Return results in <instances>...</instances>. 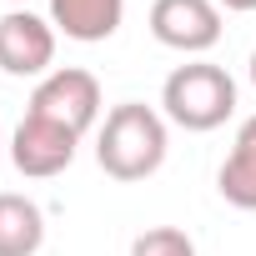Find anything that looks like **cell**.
<instances>
[{
    "label": "cell",
    "mask_w": 256,
    "mask_h": 256,
    "mask_svg": "<svg viewBox=\"0 0 256 256\" xmlns=\"http://www.w3.org/2000/svg\"><path fill=\"white\" fill-rule=\"evenodd\" d=\"M216 6H226V10H236V16H246V10H256V0H216Z\"/></svg>",
    "instance_id": "obj_11"
},
{
    "label": "cell",
    "mask_w": 256,
    "mask_h": 256,
    "mask_svg": "<svg viewBox=\"0 0 256 256\" xmlns=\"http://www.w3.org/2000/svg\"><path fill=\"white\" fill-rule=\"evenodd\" d=\"M56 66V26L36 10H6L0 16V70L16 80H46Z\"/></svg>",
    "instance_id": "obj_4"
},
{
    "label": "cell",
    "mask_w": 256,
    "mask_h": 256,
    "mask_svg": "<svg viewBox=\"0 0 256 256\" xmlns=\"http://www.w3.org/2000/svg\"><path fill=\"white\" fill-rule=\"evenodd\" d=\"M76 146H80L76 131L50 126V120H40V116H26V120L16 126V136H10V161H16L20 176L50 181V176H60V171L76 161Z\"/></svg>",
    "instance_id": "obj_6"
},
{
    "label": "cell",
    "mask_w": 256,
    "mask_h": 256,
    "mask_svg": "<svg viewBox=\"0 0 256 256\" xmlns=\"http://www.w3.org/2000/svg\"><path fill=\"white\" fill-rule=\"evenodd\" d=\"M246 70H251V86H256V50H251V66H246Z\"/></svg>",
    "instance_id": "obj_12"
},
{
    "label": "cell",
    "mask_w": 256,
    "mask_h": 256,
    "mask_svg": "<svg viewBox=\"0 0 256 256\" xmlns=\"http://www.w3.org/2000/svg\"><path fill=\"white\" fill-rule=\"evenodd\" d=\"M131 256H196V241L176 226H151L131 241Z\"/></svg>",
    "instance_id": "obj_10"
},
{
    "label": "cell",
    "mask_w": 256,
    "mask_h": 256,
    "mask_svg": "<svg viewBox=\"0 0 256 256\" xmlns=\"http://www.w3.org/2000/svg\"><path fill=\"white\" fill-rule=\"evenodd\" d=\"M120 20H126V0H50V26L80 46L110 40Z\"/></svg>",
    "instance_id": "obj_7"
},
{
    "label": "cell",
    "mask_w": 256,
    "mask_h": 256,
    "mask_svg": "<svg viewBox=\"0 0 256 256\" xmlns=\"http://www.w3.org/2000/svg\"><path fill=\"white\" fill-rule=\"evenodd\" d=\"M161 106H166V120L181 126V131H216L236 116V80L211 66V60H191V66H176L161 86Z\"/></svg>",
    "instance_id": "obj_2"
},
{
    "label": "cell",
    "mask_w": 256,
    "mask_h": 256,
    "mask_svg": "<svg viewBox=\"0 0 256 256\" xmlns=\"http://www.w3.org/2000/svg\"><path fill=\"white\" fill-rule=\"evenodd\" d=\"M26 116H40L50 126H66V131L86 136L100 120V80L90 70H80V66H60L30 90V110Z\"/></svg>",
    "instance_id": "obj_3"
},
{
    "label": "cell",
    "mask_w": 256,
    "mask_h": 256,
    "mask_svg": "<svg viewBox=\"0 0 256 256\" xmlns=\"http://www.w3.org/2000/svg\"><path fill=\"white\" fill-rule=\"evenodd\" d=\"M151 36L166 50L206 56L221 40V6L216 0H156L151 6Z\"/></svg>",
    "instance_id": "obj_5"
},
{
    "label": "cell",
    "mask_w": 256,
    "mask_h": 256,
    "mask_svg": "<svg viewBox=\"0 0 256 256\" xmlns=\"http://www.w3.org/2000/svg\"><path fill=\"white\" fill-rule=\"evenodd\" d=\"M216 191H221L226 206H236V211H256V116L241 120L236 146H231V156H226L221 171H216Z\"/></svg>",
    "instance_id": "obj_8"
},
{
    "label": "cell",
    "mask_w": 256,
    "mask_h": 256,
    "mask_svg": "<svg viewBox=\"0 0 256 256\" xmlns=\"http://www.w3.org/2000/svg\"><path fill=\"white\" fill-rule=\"evenodd\" d=\"M40 246H46V211L20 191H0V256H36Z\"/></svg>",
    "instance_id": "obj_9"
},
{
    "label": "cell",
    "mask_w": 256,
    "mask_h": 256,
    "mask_svg": "<svg viewBox=\"0 0 256 256\" xmlns=\"http://www.w3.org/2000/svg\"><path fill=\"white\" fill-rule=\"evenodd\" d=\"M96 161L110 181H146L161 171L166 161V120L161 110L141 106V100H126L106 110V126L96 136Z\"/></svg>",
    "instance_id": "obj_1"
}]
</instances>
